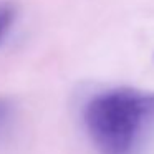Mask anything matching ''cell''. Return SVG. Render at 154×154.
Instances as JSON below:
<instances>
[{
  "mask_svg": "<svg viewBox=\"0 0 154 154\" xmlns=\"http://www.w3.org/2000/svg\"><path fill=\"white\" fill-rule=\"evenodd\" d=\"M15 118V104L7 98H0V137L7 133Z\"/></svg>",
  "mask_w": 154,
  "mask_h": 154,
  "instance_id": "obj_2",
  "label": "cell"
},
{
  "mask_svg": "<svg viewBox=\"0 0 154 154\" xmlns=\"http://www.w3.org/2000/svg\"><path fill=\"white\" fill-rule=\"evenodd\" d=\"M15 15H17V8L10 2H0V38L4 37V33L10 28L14 23Z\"/></svg>",
  "mask_w": 154,
  "mask_h": 154,
  "instance_id": "obj_3",
  "label": "cell"
},
{
  "mask_svg": "<svg viewBox=\"0 0 154 154\" xmlns=\"http://www.w3.org/2000/svg\"><path fill=\"white\" fill-rule=\"evenodd\" d=\"M85 128L100 154H134L154 126V91L114 88L93 96Z\"/></svg>",
  "mask_w": 154,
  "mask_h": 154,
  "instance_id": "obj_1",
  "label": "cell"
}]
</instances>
